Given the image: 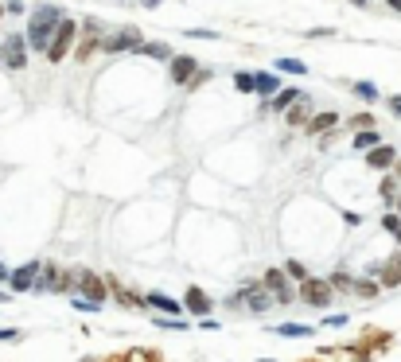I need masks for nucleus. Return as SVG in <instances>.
Listing matches in <instances>:
<instances>
[{
	"instance_id": "a18cd8bd",
	"label": "nucleus",
	"mask_w": 401,
	"mask_h": 362,
	"mask_svg": "<svg viewBox=\"0 0 401 362\" xmlns=\"http://www.w3.org/2000/svg\"><path fill=\"white\" fill-rule=\"evenodd\" d=\"M0 16H4V8H0Z\"/></svg>"
},
{
	"instance_id": "4c0bfd02",
	"label": "nucleus",
	"mask_w": 401,
	"mask_h": 362,
	"mask_svg": "<svg viewBox=\"0 0 401 362\" xmlns=\"http://www.w3.org/2000/svg\"><path fill=\"white\" fill-rule=\"evenodd\" d=\"M141 4H145V8H156V4H160V0H141Z\"/></svg>"
},
{
	"instance_id": "c9c22d12",
	"label": "nucleus",
	"mask_w": 401,
	"mask_h": 362,
	"mask_svg": "<svg viewBox=\"0 0 401 362\" xmlns=\"http://www.w3.org/2000/svg\"><path fill=\"white\" fill-rule=\"evenodd\" d=\"M389 109H393V113L401 117V94H393V97H389Z\"/></svg>"
},
{
	"instance_id": "a878e982",
	"label": "nucleus",
	"mask_w": 401,
	"mask_h": 362,
	"mask_svg": "<svg viewBox=\"0 0 401 362\" xmlns=\"http://www.w3.org/2000/svg\"><path fill=\"white\" fill-rule=\"evenodd\" d=\"M382 226H386V234H393V238L401 241V215H393V210H389V215H382Z\"/></svg>"
},
{
	"instance_id": "cd10ccee",
	"label": "nucleus",
	"mask_w": 401,
	"mask_h": 362,
	"mask_svg": "<svg viewBox=\"0 0 401 362\" xmlns=\"http://www.w3.org/2000/svg\"><path fill=\"white\" fill-rule=\"evenodd\" d=\"M277 71H284V74H308V67H304L300 59H280Z\"/></svg>"
},
{
	"instance_id": "b1692460",
	"label": "nucleus",
	"mask_w": 401,
	"mask_h": 362,
	"mask_svg": "<svg viewBox=\"0 0 401 362\" xmlns=\"http://www.w3.org/2000/svg\"><path fill=\"white\" fill-rule=\"evenodd\" d=\"M351 145L359 148V152H366V148H374V145H378V133H374V129H363V133H354Z\"/></svg>"
},
{
	"instance_id": "2eb2a0df",
	"label": "nucleus",
	"mask_w": 401,
	"mask_h": 362,
	"mask_svg": "<svg viewBox=\"0 0 401 362\" xmlns=\"http://www.w3.org/2000/svg\"><path fill=\"white\" fill-rule=\"evenodd\" d=\"M171 78H175L180 86H191V78H195V59H187V55L171 59Z\"/></svg>"
},
{
	"instance_id": "f704fd0d",
	"label": "nucleus",
	"mask_w": 401,
	"mask_h": 362,
	"mask_svg": "<svg viewBox=\"0 0 401 362\" xmlns=\"http://www.w3.org/2000/svg\"><path fill=\"white\" fill-rule=\"evenodd\" d=\"M324 324H328V327H343V324H347V315H328Z\"/></svg>"
},
{
	"instance_id": "7ed1b4c3",
	"label": "nucleus",
	"mask_w": 401,
	"mask_h": 362,
	"mask_svg": "<svg viewBox=\"0 0 401 362\" xmlns=\"http://www.w3.org/2000/svg\"><path fill=\"white\" fill-rule=\"evenodd\" d=\"M296 300L312 304V308H328V304H331V285H328V280H319V277H308V280H300Z\"/></svg>"
},
{
	"instance_id": "79ce46f5",
	"label": "nucleus",
	"mask_w": 401,
	"mask_h": 362,
	"mask_svg": "<svg viewBox=\"0 0 401 362\" xmlns=\"http://www.w3.org/2000/svg\"><path fill=\"white\" fill-rule=\"evenodd\" d=\"M398 215H401V195H398Z\"/></svg>"
},
{
	"instance_id": "9b49d317",
	"label": "nucleus",
	"mask_w": 401,
	"mask_h": 362,
	"mask_svg": "<svg viewBox=\"0 0 401 362\" xmlns=\"http://www.w3.org/2000/svg\"><path fill=\"white\" fill-rule=\"evenodd\" d=\"M254 94H261L265 101H273V97L280 94V78L273 71H257L254 74Z\"/></svg>"
},
{
	"instance_id": "f8f14e48",
	"label": "nucleus",
	"mask_w": 401,
	"mask_h": 362,
	"mask_svg": "<svg viewBox=\"0 0 401 362\" xmlns=\"http://www.w3.org/2000/svg\"><path fill=\"white\" fill-rule=\"evenodd\" d=\"M145 304L152 308V312H160V315H183V304L171 300V296H164V292H148Z\"/></svg>"
},
{
	"instance_id": "ddd939ff",
	"label": "nucleus",
	"mask_w": 401,
	"mask_h": 362,
	"mask_svg": "<svg viewBox=\"0 0 401 362\" xmlns=\"http://www.w3.org/2000/svg\"><path fill=\"white\" fill-rule=\"evenodd\" d=\"M59 280H62L59 265H39V277H36V289L32 292H59Z\"/></svg>"
},
{
	"instance_id": "ea45409f",
	"label": "nucleus",
	"mask_w": 401,
	"mask_h": 362,
	"mask_svg": "<svg viewBox=\"0 0 401 362\" xmlns=\"http://www.w3.org/2000/svg\"><path fill=\"white\" fill-rule=\"evenodd\" d=\"M389 8H398V12H401V0H389Z\"/></svg>"
},
{
	"instance_id": "6ab92c4d",
	"label": "nucleus",
	"mask_w": 401,
	"mask_h": 362,
	"mask_svg": "<svg viewBox=\"0 0 401 362\" xmlns=\"http://www.w3.org/2000/svg\"><path fill=\"white\" fill-rule=\"evenodd\" d=\"M378 289H382V285H378L374 277H363V280H354V285H351V292L359 296V300H374Z\"/></svg>"
},
{
	"instance_id": "9d476101",
	"label": "nucleus",
	"mask_w": 401,
	"mask_h": 362,
	"mask_svg": "<svg viewBox=\"0 0 401 362\" xmlns=\"http://www.w3.org/2000/svg\"><path fill=\"white\" fill-rule=\"evenodd\" d=\"M183 308L203 319V315H210V296L199 289V285H191V289H187V296H183Z\"/></svg>"
},
{
	"instance_id": "a211bd4d",
	"label": "nucleus",
	"mask_w": 401,
	"mask_h": 362,
	"mask_svg": "<svg viewBox=\"0 0 401 362\" xmlns=\"http://www.w3.org/2000/svg\"><path fill=\"white\" fill-rule=\"evenodd\" d=\"M296 101H300V90H280L273 101H265V106H261V113H269V109H273V113H280V109L296 106Z\"/></svg>"
},
{
	"instance_id": "412c9836",
	"label": "nucleus",
	"mask_w": 401,
	"mask_h": 362,
	"mask_svg": "<svg viewBox=\"0 0 401 362\" xmlns=\"http://www.w3.org/2000/svg\"><path fill=\"white\" fill-rule=\"evenodd\" d=\"M280 339H304V335H312V327L308 324H280V327H273Z\"/></svg>"
},
{
	"instance_id": "473e14b6",
	"label": "nucleus",
	"mask_w": 401,
	"mask_h": 362,
	"mask_svg": "<svg viewBox=\"0 0 401 362\" xmlns=\"http://www.w3.org/2000/svg\"><path fill=\"white\" fill-rule=\"evenodd\" d=\"M354 129H359V133H363V129H374V117H370V113H366V117H354Z\"/></svg>"
},
{
	"instance_id": "4be33fe9",
	"label": "nucleus",
	"mask_w": 401,
	"mask_h": 362,
	"mask_svg": "<svg viewBox=\"0 0 401 362\" xmlns=\"http://www.w3.org/2000/svg\"><path fill=\"white\" fill-rule=\"evenodd\" d=\"M331 125H339V117H335V113H319V117H312V121H308V133H328V129H331Z\"/></svg>"
},
{
	"instance_id": "1a4fd4ad",
	"label": "nucleus",
	"mask_w": 401,
	"mask_h": 362,
	"mask_svg": "<svg viewBox=\"0 0 401 362\" xmlns=\"http://www.w3.org/2000/svg\"><path fill=\"white\" fill-rule=\"evenodd\" d=\"M378 285H386V289H398L401 285V254H389L378 265Z\"/></svg>"
},
{
	"instance_id": "7c9ffc66",
	"label": "nucleus",
	"mask_w": 401,
	"mask_h": 362,
	"mask_svg": "<svg viewBox=\"0 0 401 362\" xmlns=\"http://www.w3.org/2000/svg\"><path fill=\"white\" fill-rule=\"evenodd\" d=\"M16 339H20L16 327H0V343H16Z\"/></svg>"
},
{
	"instance_id": "aec40b11",
	"label": "nucleus",
	"mask_w": 401,
	"mask_h": 362,
	"mask_svg": "<svg viewBox=\"0 0 401 362\" xmlns=\"http://www.w3.org/2000/svg\"><path fill=\"white\" fill-rule=\"evenodd\" d=\"M136 55H148V59H171V47L168 43H160V39H152V43H141Z\"/></svg>"
},
{
	"instance_id": "0eeeda50",
	"label": "nucleus",
	"mask_w": 401,
	"mask_h": 362,
	"mask_svg": "<svg viewBox=\"0 0 401 362\" xmlns=\"http://www.w3.org/2000/svg\"><path fill=\"white\" fill-rule=\"evenodd\" d=\"M141 43H145V39H141L136 27H121L117 36H110L101 43V51H110V55H117V51H141Z\"/></svg>"
},
{
	"instance_id": "c85d7f7f",
	"label": "nucleus",
	"mask_w": 401,
	"mask_h": 362,
	"mask_svg": "<svg viewBox=\"0 0 401 362\" xmlns=\"http://www.w3.org/2000/svg\"><path fill=\"white\" fill-rule=\"evenodd\" d=\"M354 94L366 97V101H374V97H378V86L374 82H354Z\"/></svg>"
},
{
	"instance_id": "a19ab883",
	"label": "nucleus",
	"mask_w": 401,
	"mask_h": 362,
	"mask_svg": "<svg viewBox=\"0 0 401 362\" xmlns=\"http://www.w3.org/2000/svg\"><path fill=\"white\" fill-rule=\"evenodd\" d=\"M0 304H8V292H0Z\"/></svg>"
},
{
	"instance_id": "5701e85b",
	"label": "nucleus",
	"mask_w": 401,
	"mask_h": 362,
	"mask_svg": "<svg viewBox=\"0 0 401 362\" xmlns=\"http://www.w3.org/2000/svg\"><path fill=\"white\" fill-rule=\"evenodd\" d=\"M289 125H308V97H300L296 106H289Z\"/></svg>"
},
{
	"instance_id": "39448f33",
	"label": "nucleus",
	"mask_w": 401,
	"mask_h": 362,
	"mask_svg": "<svg viewBox=\"0 0 401 362\" xmlns=\"http://www.w3.org/2000/svg\"><path fill=\"white\" fill-rule=\"evenodd\" d=\"M265 292L277 296V304H300L296 300V289H292L289 277H284V269H269L265 273Z\"/></svg>"
},
{
	"instance_id": "72a5a7b5",
	"label": "nucleus",
	"mask_w": 401,
	"mask_h": 362,
	"mask_svg": "<svg viewBox=\"0 0 401 362\" xmlns=\"http://www.w3.org/2000/svg\"><path fill=\"white\" fill-rule=\"evenodd\" d=\"M195 39H215V32H207V27H191Z\"/></svg>"
},
{
	"instance_id": "423d86ee",
	"label": "nucleus",
	"mask_w": 401,
	"mask_h": 362,
	"mask_svg": "<svg viewBox=\"0 0 401 362\" xmlns=\"http://www.w3.org/2000/svg\"><path fill=\"white\" fill-rule=\"evenodd\" d=\"M78 292H82V300L101 304L106 300V280L97 277L94 269H78Z\"/></svg>"
},
{
	"instance_id": "37998d69",
	"label": "nucleus",
	"mask_w": 401,
	"mask_h": 362,
	"mask_svg": "<svg viewBox=\"0 0 401 362\" xmlns=\"http://www.w3.org/2000/svg\"><path fill=\"white\" fill-rule=\"evenodd\" d=\"M257 362H273V359H257Z\"/></svg>"
},
{
	"instance_id": "dca6fc26",
	"label": "nucleus",
	"mask_w": 401,
	"mask_h": 362,
	"mask_svg": "<svg viewBox=\"0 0 401 362\" xmlns=\"http://www.w3.org/2000/svg\"><path fill=\"white\" fill-rule=\"evenodd\" d=\"M94 51H97V24H94V20H90V24H86L82 27V43H78V59H90V55H94Z\"/></svg>"
},
{
	"instance_id": "393cba45",
	"label": "nucleus",
	"mask_w": 401,
	"mask_h": 362,
	"mask_svg": "<svg viewBox=\"0 0 401 362\" xmlns=\"http://www.w3.org/2000/svg\"><path fill=\"white\" fill-rule=\"evenodd\" d=\"M234 90H238V94H254V74L238 71L234 74Z\"/></svg>"
},
{
	"instance_id": "bb28decb",
	"label": "nucleus",
	"mask_w": 401,
	"mask_h": 362,
	"mask_svg": "<svg viewBox=\"0 0 401 362\" xmlns=\"http://www.w3.org/2000/svg\"><path fill=\"white\" fill-rule=\"evenodd\" d=\"M284 277H289V280H296V285H300V280H308V269L300 265V261H289V265H284Z\"/></svg>"
},
{
	"instance_id": "e433bc0d",
	"label": "nucleus",
	"mask_w": 401,
	"mask_h": 362,
	"mask_svg": "<svg viewBox=\"0 0 401 362\" xmlns=\"http://www.w3.org/2000/svg\"><path fill=\"white\" fill-rule=\"evenodd\" d=\"M8 273H12V269H8L4 261H0V280H8Z\"/></svg>"
},
{
	"instance_id": "2f4dec72",
	"label": "nucleus",
	"mask_w": 401,
	"mask_h": 362,
	"mask_svg": "<svg viewBox=\"0 0 401 362\" xmlns=\"http://www.w3.org/2000/svg\"><path fill=\"white\" fill-rule=\"evenodd\" d=\"M74 308H78V312H97L101 304H94V300H82V296H78V300H74Z\"/></svg>"
},
{
	"instance_id": "20e7f679",
	"label": "nucleus",
	"mask_w": 401,
	"mask_h": 362,
	"mask_svg": "<svg viewBox=\"0 0 401 362\" xmlns=\"http://www.w3.org/2000/svg\"><path fill=\"white\" fill-rule=\"evenodd\" d=\"M0 62L8 67V71H24L27 67V39L24 36H8L0 43Z\"/></svg>"
},
{
	"instance_id": "f257e3e1",
	"label": "nucleus",
	"mask_w": 401,
	"mask_h": 362,
	"mask_svg": "<svg viewBox=\"0 0 401 362\" xmlns=\"http://www.w3.org/2000/svg\"><path fill=\"white\" fill-rule=\"evenodd\" d=\"M59 24H62V8H55V4H39L36 12H32V20H27V36H24L27 47L47 55L51 36H55V27Z\"/></svg>"
},
{
	"instance_id": "6e6552de",
	"label": "nucleus",
	"mask_w": 401,
	"mask_h": 362,
	"mask_svg": "<svg viewBox=\"0 0 401 362\" xmlns=\"http://www.w3.org/2000/svg\"><path fill=\"white\" fill-rule=\"evenodd\" d=\"M36 277H39V261H27V265H20V269L8 273V289L12 292H32L36 289Z\"/></svg>"
},
{
	"instance_id": "f03ea898",
	"label": "nucleus",
	"mask_w": 401,
	"mask_h": 362,
	"mask_svg": "<svg viewBox=\"0 0 401 362\" xmlns=\"http://www.w3.org/2000/svg\"><path fill=\"white\" fill-rule=\"evenodd\" d=\"M74 36H78V24H74L71 16H62V24L55 27V36H51V47H47V59L51 62H59V59H66L71 55V43H74Z\"/></svg>"
},
{
	"instance_id": "c756f323",
	"label": "nucleus",
	"mask_w": 401,
	"mask_h": 362,
	"mask_svg": "<svg viewBox=\"0 0 401 362\" xmlns=\"http://www.w3.org/2000/svg\"><path fill=\"white\" fill-rule=\"evenodd\" d=\"M328 285H331V289H351L354 280H351V273H331Z\"/></svg>"
},
{
	"instance_id": "f3484780",
	"label": "nucleus",
	"mask_w": 401,
	"mask_h": 362,
	"mask_svg": "<svg viewBox=\"0 0 401 362\" xmlns=\"http://www.w3.org/2000/svg\"><path fill=\"white\" fill-rule=\"evenodd\" d=\"M393 160H398V152H393V148H389V145H378V148H370V156H366V164L382 171V168H389Z\"/></svg>"
},
{
	"instance_id": "c03bdc74",
	"label": "nucleus",
	"mask_w": 401,
	"mask_h": 362,
	"mask_svg": "<svg viewBox=\"0 0 401 362\" xmlns=\"http://www.w3.org/2000/svg\"><path fill=\"white\" fill-rule=\"evenodd\" d=\"M82 362H94V359H82Z\"/></svg>"
},
{
	"instance_id": "58836bf2",
	"label": "nucleus",
	"mask_w": 401,
	"mask_h": 362,
	"mask_svg": "<svg viewBox=\"0 0 401 362\" xmlns=\"http://www.w3.org/2000/svg\"><path fill=\"white\" fill-rule=\"evenodd\" d=\"M393 164H398V168H393V176H398V180H401V160H393Z\"/></svg>"
},
{
	"instance_id": "4468645a",
	"label": "nucleus",
	"mask_w": 401,
	"mask_h": 362,
	"mask_svg": "<svg viewBox=\"0 0 401 362\" xmlns=\"http://www.w3.org/2000/svg\"><path fill=\"white\" fill-rule=\"evenodd\" d=\"M242 296L250 300V304H245L250 312H265L269 304H273V296H269L265 289H257V285H242Z\"/></svg>"
}]
</instances>
